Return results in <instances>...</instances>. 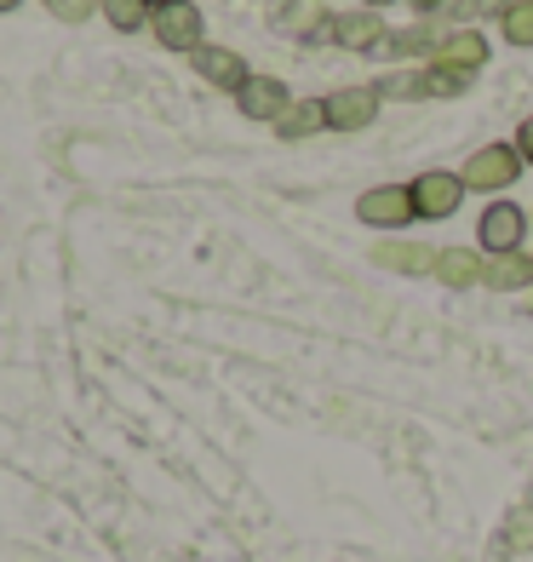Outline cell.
<instances>
[{"label":"cell","instance_id":"obj_1","mask_svg":"<svg viewBox=\"0 0 533 562\" xmlns=\"http://www.w3.org/2000/svg\"><path fill=\"white\" fill-rule=\"evenodd\" d=\"M522 167L528 161H522L517 144H481L476 156L460 167V178H465V190H476V195H499L504 184H517Z\"/></svg>","mask_w":533,"mask_h":562},{"label":"cell","instance_id":"obj_2","mask_svg":"<svg viewBox=\"0 0 533 562\" xmlns=\"http://www.w3.org/2000/svg\"><path fill=\"white\" fill-rule=\"evenodd\" d=\"M149 30H156V41L167 46V53H190V58H195L201 46H207V18H201V7H190V0H172V7H161Z\"/></svg>","mask_w":533,"mask_h":562},{"label":"cell","instance_id":"obj_3","mask_svg":"<svg viewBox=\"0 0 533 562\" xmlns=\"http://www.w3.org/2000/svg\"><path fill=\"white\" fill-rule=\"evenodd\" d=\"M355 218H362L367 229H408V224L419 218L413 190H408V184H378V190H362V201H355Z\"/></svg>","mask_w":533,"mask_h":562},{"label":"cell","instance_id":"obj_4","mask_svg":"<svg viewBox=\"0 0 533 562\" xmlns=\"http://www.w3.org/2000/svg\"><path fill=\"white\" fill-rule=\"evenodd\" d=\"M408 190H413L419 218H453V213H460V201H465V178L442 172V167H424Z\"/></svg>","mask_w":533,"mask_h":562},{"label":"cell","instance_id":"obj_5","mask_svg":"<svg viewBox=\"0 0 533 562\" xmlns=\"http://www.w3.org/2000/svg\"><path fill=\"white\" fill-rule=\"evenodd\" d=\"M378 104H385L378 87H339L327 98V126H333V133H362V126L378 121Z\"/></svg>","mask_w":533,"mask_h":562},{"label":"cell","instance_id":"obj_6","mask_svg":"<svg viewBox=\"0 0 533 562\" xmlns=\"http://www.w3.org/2000/svg\"><path fill=\"white\" fill-rule=\"evenodd\" d=\"M522 236H528V213L517 207V201H494L476 224L481 252H522Z\"/></svg>","mask_w":533,"mask_h":562},{"label":"cell","instance_id":"obj_7","mask_svg":"<svg viewBox=\"0 0 533 562\" xmlns=\"http://www.w3.org/2000/svg\"><path fill=\"white\" fill-rule=\"evenodd\" d=\"M236 110L247 115V121H282L287 110H293V98H287V87L275 81V75H247V87L236 92Z\"/></svg>","mask_w":533,"mask_h":562},{"label":"cell","instance_id":"obj_8","mask_svg":"<svg viewBox=\"0 0 533 562\" xmlns=\"http://www.w3.org/2000/svg\"><path fill=\"white\" fill-rule=\"evenodd\" d=\"M390 41L385 18L355 7V12H333V46H344V53H378V46Z\"/></svg>","mask_w":533,"mask_h":562},{"label":"cell","instance_id":"obj_9","mask_svg":"<svg viewBox=\"0 0 533 562\" xmlns=\"http://www.w3.org/2000/svg\"><path fill=\"white\" fill-rule=\"evenodd\" d=\"M430 64L476 75L481 64H488V35H481L476 23H465V30H453V35H442V41H436V53H430Z\"/></svg>","mask_w":533,"mask_h":562},{"label":"cell","instance_id":"obj_10","mask_svg":"<svg viewBox=\"0 0 533 562\" xmlns=\"http://www.w3.org/2000/svg\"><path fill=\"white\" fill-rule=\"evenodd\" d=\"M190 64H195V75H201L207 87H224V92H241V87H247V64L230 53V46H201Z\"/></svg>","mask_w":533,"mask_h":562},{"label":"cell","instance_id":"obj_11","mask_svg":"<svg viewBox=\"0 0 533 562\" xmlns=\"http://www.w3.org/2000/svg\"><path fill=\"white\" fill-rule=\"evenodd\" d=\"M373 265H378V270H396V276H436V247L378 241V247H373Z\"/></svg>","mask_w":533,"mask_h":562},{"label":"cell","instance_id":"obj_12","mask_svg":"<svg viewBox=\"0 0 533 562\" xmlns=\"http://www.w3.org/2000/svg\"><path fill=\"white\" fill-rule=\"evenodd\" d=\"M481 288H494V293H528L533 288L528 252H488V265H481Z\"/></svg>","mask_w":533,"mask_h":562},{"label":"cell","instance_id":"obj_13","mask_svg":"<svg viewBox=\"0 0 533 562\" xmlns=\"http://www.w3.org/2000/svg\"><path fill=\"white\" fill-rule=\"evenodd\" d=\"M481 265L488 252H470V247H436V281L442 288H481Z\"/></svg>","mask_w":533,"mask_h":562},{"label":"cell","instance_id":"obj_14","mask_svg":"<svg viewBox=\"0 0 533 562\" xmlns=\"http://www.w3.org/2000/svg\"><path fill=\"white\" fill-rule=\"evenodd\" d=\"M275 133H282L287 144L327 133V98H293V110H287L282 121H275Z\"/></svg>","mask_w":533,"mask_h":562},{"label":"cell","instance_id":"obj_15","mask_svg":"<svg viewBox=\"0 0 533 562\" xmlns=\"http://www.w3.org/2000/svg\"><path fill=\"white\" fill-rule=\"evenodd\" d=\"M476 81V75L465 69H442V64H424L419 69V98H460L465 87Z\"/></svg>","mask_w":533,"mask_h":562},{"label":"cell","instance_id":"obj_16","mask_svg":"<svg viewBox=\"0 0 533 562\" xmlns=\"http://www.w3.org/2000/svg\"><path fill=\"white\" fill-rule=\"evenodd\" d=\"M104 7V18L115 23L121 35H133V30H144V23H156V12L144 7V0H98Z\"/></svg>","mask_w":533,"mask_h":562},{"label":"cell","instance_id":"obj_17","mask_svg":"<svg viewBox=\"0 0 533 562\" xmlns=\"http://www.w3.org/2000/svg\"><path fill=\"white\" fill-rule=\"evenodd\" d=\"M499 23H504V41L511 46H533V0H511Z\"/></svg>","mask_w":533,"mask_h":562},{"label":"cell","instance_id":"obj_18","mask_svg":"<svg viewBox=\"0 0 533 562\" xmlns=\"http://www.w3.org/2000/svg\"><path fill=\"white\" fill-rule=\"evenodd\" d=\"M504 546H511V551H533V499L522 510H511V522H504Z\"/></svg>","mask_w":533,"mask_h":562},{"label":"cell","instance_id":"obj_19","mask_svg":"<svg viewBox=\"0 0 533 562\" xmlns=\"http://www.w3.org/2000/svg\"><path fill=\"white\" fill-rule=\"evenodd\" d=\"M46 12H53L58 23H87L98 12V0H46Z\"/></svg>","mask_w":533,"mask_h":562},{"label":"cell","instance_id":"obj_20","mask_svg":"<svg viewBox=\"0 0 533 562\" xmlns=\"http://www.w3.org/2000/svg\"><path fill=\"white\" fill-rule=\"evenodd\" d=\"M517 149H522V161L533 167V115H528V121L517 126Z\"/></svg>","mask_w":533,"mask_h":562},{"label":"cell","instance_id":"obj_21","mask_svg":"<svg viewBox=\"0 0 533 562\" xmlns=\"http://www.w3.org/2000/svg\"><path fill=\"white\" fill-rule=\"evenodd\" d=\"M408 7H413V12L424 18V12H442V7H447V0H408Z\"/></svg>","mask_w":533,"mask_h":562},{"label":"cell","instance_id":"obj_22","mask_svg":"<svg viewBox=\"0 0 533 562\" xmlns=\"http://www.w3.org/2000/svg\"><path fill=\"white\" fill-rule=\"evenodd\" d=\"M362 7H367V12H385V7H396V0H362Z\"/></svg>","mask_w":533,"mask_h":562},{"label":"cell","instance_id":"obj_23","mask_svg":"<svg viewBox=\"0 0 533 562\" xmlns=\"http://www.w3.org/2000/svg\"><path fill=\"white\" fill-rule=\"evenodd\" d=\"M504 557H511V546H504V540H499V546H494V557H488V562H504Z\"/></svg>","mask_w":533,"mask_h":562},{"label":"cell","instance_id":"obj_24","mask_svg":"<svg viewBox=\"0 0 533 562\" xmlns=\"http://www.w3.org/2000/svg\"><path fill=\"white\" fill-rule=\"evenodd\" d=\"M144 7H149V12H161V7H172V0H144Z\"/></svg>","mask_w":533,"mask_h":562},{"label":"cell","instance_id":"obj_25","mask_svg":"<svg viewBox=\"0 0 533 562\" xmlns=\"http://www.w3.org/2000/svg\"><path fill=\"white\" fill-rule=\"evenodd\" d=\"M23 7V0H0V12H18Z\"/></svg>","mask_w":533,"mask_h":562},{"label":"cell","instance_id":"obj_26","mask_svg":"<svg viewBox=\"0 0 533 562\" xmlns=\"http://www.w3.org/2000/svg\"><path fill=\"white\" fill-rule=\"evenodd\" d=\"M522 311H528V316H533V293H528V299H522Z\"/></svg>","mask_w":533,"mask_h":562},{"label":"cell","instance_id":"obj_27","mask_svg":"<svg viewBox=\"0 0 533 562\" xmlns=\"http://www.w3.org/2000/svg\"><path fill=\"white\" fill-rule=\"evenodd\" d=\"M528 265H533V252H528Z\"/></svg>","mask_w":533,"mask_h":562}]
</instances>
